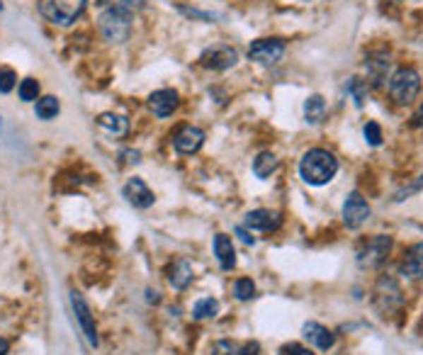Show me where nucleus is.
Here are the masks:
<instances>
[{"mask_svg":"<svg viewBox=\"0 0 423 355\" xmlns=\"http://www.w3.org/2000/svg\"><path fill=\"white\" fill-rule=\"evenodd\" d=\"M144 8L141 0H117L114 5H109L107 10H102L100 15V35L102 40L109 44H124L131 35V23L134 15Z\"/></svg>","mask_w":423,"mask_h":355,"instance_id":"obj_1","label":"nucleus"},{"mask_svg":"<svg viewBox=\"0 0 423 355\" xmlns=\"http://www.w3.org/2000/svg\"><path fill=\"white\" fill-rule=\"evenodd\" d=\"M338 173V158L326 149H311L302 156L299 161V176L309 185H326L336 178Z\"/></svg>","mask_w":423,"mask_h":355,"instance_id":"obj_2","label":"nucleus"},{"mask_svg":"<svg viewBox=\"0 0 423 355\" xmlns=\"http://www.w3.org/2000/svg\"><path fill=\"white\" fill-rule=\"evenodd\" d=\"M88 0H40V13L52 25L71 27L83 15Z\"/></svg>","mask_w":423,"mask_h":355,"instance_id":"obj_3","label":"nucleus"},{"mask_svg":"<svg viewBox=\"0 0 423 355\" xmlns=\"http://www.w3.org/2000/svg\"><path fill=\"white\" fill-rule=\"evenodd\" d=\"M421 92V76L414 68H399L389 78V95L397 105H411Z\"/></svg>","mask_w":423,"mask_h":355,"instance_id":"obj_4","label":"nucleus"},{"mask_svg":"<svg viewBox=\"0 0 423 355\" xmlns=\"http://www.w3.org/2000/svg\"><path fill=\"white\" fill-rule=\"evenodd\" d=\"M375 307L382 316H389L404 307V294L392 275H382L375 285Z\"/></svg>","mask_w":423,"mask_h":355,"instance_id":"obj_5","label":"nucleus"},{"mask_svg":"<svg viewBox=\"0 0 423 355\" xmlns=\"http://www.w3.org/2000/svg\"><path fill=\"white\" fill-rule=\"evenodd\" d=\"M392 236H384V234H377V236H372L370 241L360 248L358 253V265L362 270H377L380 265H384V260L389 258V253H392Z\"/></svg>","mask_w":423,"mask_h":355,"instance_id":"obj_6","label":"nucleus"},{"mask_svg":"<svg viewBox=\"0 0 423 355\" xmlns=\"http://www.w3.org/2000/svg\"><path fill=\"white\" fill-rule=\"evenodd\" d=\"M285 42L273 37V40H256L254 44L249 47V59L261 66H275L280 59L285 56Z\"/></svg>","mask_w":423,"mask_h":355,"instance_id":"obj_7","label":"nucleus"},{"mask_svg":"<svg viewBox=\"0 0 423 355\" xmlns=\"http://www.w3.org/2000/svg\"><path fill=\"white\" fill-rule=\"evenodd\" d=\"M71 307H73L76 319H78L81 329H83L85 341L90 343L93 348H97V346H100V338H97V329H95V319H93V311H90L88 302L83 299V294L76 292V289L71 292Z\"/></svg>","mask_w":423,"mask_h":355,"instance_id":"obj_8","label":"nucleus"},{"mask_svg":"<svg viewBox=\"0 0 423 355\" xmlns=\"http://www.w3.org/2000/svg\"><path fill=\"white\" fill-rule=\"evenodd\" d=\"M236 61H239V52L227 44H217V47L205 49L200 56V64L210 71H229L236 66Z\"/></svg>","mask_w":423,"mask_h":355,"instance_id":"obj_9","label":"nucleus"},{"mask_svg":"<svg viewBox=\"0 0 423 355\" xmlns=\"http://www.w3.org/2000/svg\"><path fill=\"white\" fill-rule=\"evenodd\" d=\"M372 210L367 205V200L360 193H350L343 202V222L348 229H360L362 224L370 219Z\"/></svg>","mask_w":423,"mask_h":355,"instance_id":"obj_10","label":"nucleus"},{"mask_svg":"<svg viewBox=\"0 0 423 355\" xmlns=\"http://www.w3.org/2000/svg\"><path fill=\"white\" fill-rule=\"evenodd\" d=\"M202 144H205V132H202L200 127H192V124L180 127L178 132H175V136H173L175 151H178V154H183V156L197 154V151L202 149Z\"/></svg>","mask_w":423,"mask_h":355,"instance_id":"obj_11","label":"nucleus"},{"mask_svg":"<svg viewBox=\"0 0 423 355\" xmlns=\"http://www.w3.org/2000/svg\"><path fill=\"white\" fill-rule=\"evenodd\" d=\"M178 105H180V97H178V92L175 90H170V88H161V90H156V92H151L148 95V110H151L156 117H170L175 110H178Z\"/></svg>","mask_w":423,"mask_h":355,"instance_id":"obj_12","label":"nucleus"},{"mask_svg":"<svg viewBox=\"0 0 423 355\" xmlns=\"http://www.w3.org/2000/svg\"><path fill=\"white\" fill-rule=\"evenodd\" d=\"M122 195L127 198L129 205H134L136 210H148L153 205V193L148 190V185L141 178H131L127 180V185L122 188Z\"/></svg>","mask_w":423,"mask_h":355,"instance_id":"obj_13","label":"nucleus"},{"mask_svg":"<svg viewBox=\"0 0 423 355\" xmlns=\"http://www.w3.org/2000/svg\"><path fill=\"white\" fill-rule=\"evenodd\" d=\"M246 227L254 229V231H263V234H273L282 227V217L278 212L270 210H254L246 215Z\"/></svg>","mask_w":423,"mask_h":355,"instance_id":"obj_14","label":"nucleus"},{"mask_svg":"<svg viewBox=\"0 0 423 355\" xmlns=\"http://www.w3.org/2000/svg\"><path fill=\"white\" fill-rule=\"evenodd\" d=\"M399 270H402V275L411 277V280H423V241L409 246L404 251Z\"/></svg>","mask_w":423,"mask_h":355,"instance_id":"obj_15","label":"nucleus"},{"mask_svg":"<svg viewBox=\"0 0 423 355\" xmlns=\"http://www.w3.org/2000/svg\"><path fill=\"white\" fill-rule=\"evenodd\" d=\"M304 338L314 348H318V351H328V348H333V343H336V336H333L326 326L318 324V321H306V324H304Z\"/></svg>","mask_w":423,"mask_h":355,"instance_id":"obj_16","label":"nucleus"},{"mask_svg":"<svg viewBox=\"0 0 423 355\" xmlns=\"http://www.w3.org/2000/svg\"><path fill=\"white\" fill-rule=\"evenodd\" d=\"M214 255H217L222 270H232L236 265V251L232 236H227V234H217L214 236Z\"/></svg>","mask_w":423,"mask_h":355,"instance_id":"obj_17","label":"nucleus"},{"mask_svg":"<svg viewBox=\"0 0 423 355\" xmlns=\"http://www.w3.org/2000/svg\"><path fill=\"white\" fill-rule=\"evenodd\" d=\"M192 277H195V272H192V265L185 258L175 260L168 270V282L173 285V289H185L192 282Z\"/></svg>","mask_w":423,"mask_h":355,"instance_id":"obj_18","label":"nucleus"},{"mask_svg":"<svg viewBox=\"0 0 423 355\" xmlns=\"http://www.w3.org/2000/svg\"><path fill=\"white\" fill-rule=\"evenodd\" d=\"M387 73H389V59L384 54H377V56H370L367 61V78L375 88H382L384 80H387Z\"/></svg>","mask_w":423,"mask_h":355,"instance_id":"obj_19","label":"nucleus"},{"mask_svg":"<svg viewBox=\"0 0 423 355\" xmlns=\"http://www.w3.org/2000/svg\"><path fill=\"white\" fill-rule=\"evenodd\" d=\"M278 166H280L278 156L270 154V151H263V154H258L254 158V173H256V178H261V180L270 178L273 173L278 171Z\"/></svg>","mask_w":423,"mask_h":355,"instance_id":"obj_20","label":"nucleus"},{"mask_svg":"<svg viewBox=\"0 0 423 355\" xmlns=\"http://www.w3.org/2000/svg\"><path fill=\"white\" fill-rule=\"evenodd\" d=\"M97 124H100L102 129H107L109 134H114V136H124L129 132V119L122 117V114L102 112L100 117H97Z\"/></svg>","mask_w":423,"mask_h":355,"instance_id":"obj_21","label":"nucleus"},{"mask_svg":"<svg viewBox=\"0 0 423 355\" xmlns=\"http://www.w3.org/2000/svg\"><path fill=\"white\" fill-rule=\"evenodd\" d=\"M304 117L309 124H321L326 119V100L321 95H309L304 102Z\"/></svg>","mask_w":423,"mask_h":355,"instance_id":"obj_22","label":"nucleus"},{"mask_svg":"<svg viewBox=\"0 0 423 355\" xmlns=\"http://www.w3.org/2000/svg\"><path fill=\"white\" fill-rule=\"evenodd\" d=\"M59 110H61V105H59V100L54 95H44L37 100L35 105V114L40 119H44V122H49V119H56Z\"/></svg>","mask_w":423,"mask_h":355,"instance_id":"obj_23","label":"nucleus"},{"mask_svg":"<svg viewBox=\"0 0 423 355\" xmlns=\"http://www.w3.org/2000/svg\"><path fill=\"white\" fill-rule=\"evenodd\" d=\"M217 314H219V302H217V299H212V297L200 299V302H195V307H192V316H195L197 321L214 319Z\"/></svg>","mask_w":423,"mask_h":355,"instance_id":"obj_24","label":"nucleus"},{"mask_svg":"<svg viewBox=\"0 0 423 355\" xmlns=\"http://www.w3.org/2000/svg\"><path fill=\"white\" fill-rule=\"evenodd\" d=\"M345 90H348V95L353 97L355 107H362L367 100V80L358 78V76H353V78H348V85H345Z\"/></svg>","mask_w":423,"mask_h":355,"instance_id":"obj_25","label":"nucleus"},{"mask_svg":"<svg viewBox=\"0 0 423 355\" xmlns=\"http://www.w3.org/2000/svg\"><path fill=\"white\" fill-rule=\"evenodd\" d=\"M18 92H20V100H22V102H35V100H40V80L25 78V80L20 83Z\"/></svg>","mask_w":423,"mask_h":355,"instance_id":"obj_26","label":"nucleus"},{"mask_svg":"<svg viewBox=\"0 0 423 355\" xmlns=\"http://www.w3.org/2000/svg\"><path fill=\"white\" fill-rule=\"evenodd\" d=\"M234 294H236V299H241V302H246V299L256 297L254 280H249V277H241V280H236L234 282Z\"/></svg>","mask_w":423,"mask_h":355,"instance_id":"obj_27","label":"nucleus"},{"mask_svg":"<svg viewBox=\"0 0 423 355\" xmlns=\"http://www.w3.org/2000/svg\"><path fill=\"white\" fill-rule=\"evenodd\" d=\"M362 134H365V141L370 146H380L382 144V127L377 122H367L365 129H362Z\"/></svg>","mask_w":423,"mask_h":355,"instance_id":"obj_28","label":"nucleus"},{"mask_svg":"<svg viewBox=\"0 0 423 355\" xmlns=\"http://www.w3.org/2000/svg\"><path fill=\"white\" fill-rule=\"evenodd\" d=\"M18 83V73L13 68H0V92H10Z\"/></svg>","mask_w":423,"mask_h":355,"instance_id":"obj_29","label":"nucleus"},{"mask_svg":"<svg viewBox=\"0 0 423 355\" xmlns=\"http://www.w3.org/2000/svg\"><path fill=\"white\" fill-rule=\"evenodd\" d=\"M280 355H314V353L302 346V343H285V346L280 348Z\"/></svg>","mask_w":423,"mask_h":355,"instance_id":"obj_30","label":"nucleus"},{"mask_svg":"<svg viewBox=\"0 0 423 355\" xmlns=\"http://www.w3.org/2000/svg\"><path fill=\"white\" fill-rule=\"evenodd\" d=\"M212 355H236V348L232 341H217L212 346Z\"/></svg>","mask_w":423,"mask_h":355,"instance_id":"obj_31","label":"nucleus"},{"mask_svg":"<svg viewBox=\"0 0 423 355\" xmlns=\"http://www.w3.org/2000/svg\"><path fill=\"white\" fill-rule=\"evenodd\" d=\"M180 10H183L185 15H190V18H200V20H217V15H212V13H200V10L183 8V5H180Z\"/></svg>","mask_w":423,"mask_h":355,"instance_id":"obj_32","label":"nucleus"},{"mask_svg":"<svg viewBox=\"0 0 423 355\" xmlns=\"http://www.w3.org/2000/svg\"><path fill=\"white\" fill-rule=\"evenodd\" d=\"M421 185H423V176H421V180H419V183H414V185H411V188H404L402 193H397V198H394V200H406V198H409L411 193H416V190H419Z\"/></svg>","mask_w":423,"mask_h":355,"instance_id":"obj_33","label":"nucleus"},{"mask_svg":"<svg viewBox=\"0 0 423 355\" xmlns=\"http://www.w3.org/2000/svg\"><path fill=\"white\" fill-rule=\"evenodd\" d=\"M258 353H261V346H258L256 341H251V343H246V346L241 348L236 355H258Z\"/></svg>","mask_w":423,"mask_h":355,"instance_id":"obj_34","label":"nucleus"},{"mask_svg":"<svg viewBox=\"0 0 423 355\" xmlns=\"http://www.w3.org/2000/svg\"><path fill=\"white\" fill-rule=\"evenodd\" d=\"M236 234H239V236H241V241H244V243H251V246L256 243V239H254V236H249V231H246L244 227H239V229H236Z\"/></svg>","mask_w":423,"mask_h":355,"instance_id":"obj_35","label":"nucleus"},{"mask_svg":"<svg viewBox=\"0 0 423 355\" xmlns=\"http://www.w3.org/2000/svg\"><path fill=\"white\" fill-rule=\"evenodd\" d=\"M8 351H10V343L5 341V338H0V355H8Z\"/></svg>","mask_w":423,"mask_h":355,"instance_id":"obj_36","label":"nucleus"},{"mask_svg":"<svg viewBox=\"0 0 423 355\" xmlns=\"http://www.w3.org/2000/svg\"><path fill=\"white\" fill-rule=\"evenodd\" d=\"M416 119H419V122H416V124H419V127H423V105H421L419 114H416Z\"/></svg>","mask_w":423,"mask_h":355,"instance_id":"obj_37","label":"nucleus"},{"mask_svg":"<svg viewBox=\"0 0 423 355\" xmlns=\"http://www.w3.org/2000/svg\"><path fill=\"white\" fill-rule=\"evenodd\" d=\"M107 3V0H97V5H105Z\"/></svg>","mask_w":423,"mask_h":355,"instance_id":"obj_38","label":"nucleus"},{"mask_svg":"<svg viewBox=\"0 0 423 355\" xmlns=\"http://www.w3.org/2000/svg\"><path fill=\"white\" fill-rule=\"evenodd\" d=\"M0 10H3V5H0Z\"/></svg>","mask_w":423,"mask_h":355,"instance_id":"obj_39","label":"nucleus"},{"mask_svg":"<svg viewBox=\"0 0 423 355\" xmlns=\"http://www.w3.org/2000/svg\"><path fill=\"white\" fill-rule=\"evenodd\" d=\"M0 127H3V122H0Z\"/></svg>","mask_w":423,"mask_h":355,"instance_id":"obj_40","label":"nucleus"}]
</instances>
